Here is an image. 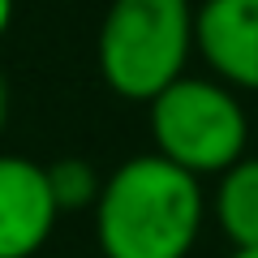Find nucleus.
<instances>
[{
    "label": "nucleus",
    "instance_id": "f257e3e1",
    "mask_svg": "<svg viewBox=\"0 0 258 258\" xmlns=\"http://www.w3.org/2000/svg\"><path fill=\"white\" fill-rule=\"evenodd\" d=\"M203 181L164 155H134L103 176L95 237L103 258H189L203 232Z\"/></svg>",
    "mask_w": 258,
    "mask_h": 258
},
{
    "label": "nucleus",
    "instance_id": "f03ea898",
    "mask_svg": "<svg viewBox=\"0 0 258 258\" xmlns=\"http://www.w3.org/2000/svg\"><path fill=\"white\" fill-rule=\"evenodd\" d=\"M189 0H112L99 22V74L120 99L151 103L185 78L194 52Z\"/></svg>",
    "mask_w": 258,
    "mask_h": 258
},
{
    "label": "nucleus",
    "instance_id": "7ed1b4c3",
    "mask_svg": "<svg viewBox=\"0 0 258 258\" xmlns=\"http://www.w3.org/2000/svg\"><path fill=\"white\" fill-rule=\"evenodd\" d=\"M151 108V142L155 155L172 159L176 168L203 176L228 172L237 159H245L249 120L237 91L220 78H176L168 91H159Z\"/></svg>",
    "mask_w": 258,
    "mask_h": 258
},
{
    "label": "nucleus",
    "instance_id": "20e7f679",
    "mask_svg": "<svg viewBox=\"0 0 258 258\" xmlns=\"http://www.w3.org/2000/svg\"><path fill=\"white\" fill-rule=\"evenodd\" d=\"M56 220L60 203L47 168L26 155H0V258H35Z\"/></svg>",
    "mask_w": 258,
    "mask_h": 258
},
{
    "label": "nucleus",
    "instance_id": "39448f33",
    "mask_svg": "<svg viewBox=\"0 0 258 258\" xmlns=\"http://www.w3.org/2000/svg\"><path fill=\"white\" fill-rule=\"evenodd\" d=\"M194 47L232 91H258V0H203Z\"/></svg>",
    "mask_w": 258,
    "mask_h": 258
},
{
    "label": "nucleus",
    "instance_id": "423d86ee",
    "mask_svg": "<svg viewBox=\"0 0 258 258\" xmlns=\"http://www.w3.org/2000/svg\"><path fill=\"white\" fill-rule=\"evenodd\" d=\"M215 220L232 249L258 245V159H237L215 185Z\"/></svg>",
    "mask_w": 258,
    "mask_h": 258
},
{
    "label": "nucleus",
    "instance_id": "0eeeda50",
    "mask_svg": "<svg viewBox=\"0 0 258 258\" xmlns=\"http://www.w3.org/2000/svg\"><path fill=\"white\" fill-rule=\"evenodd\" d=\"M47 176H52V194H56V203H60V215L95 207V198L103 189V181L95 176V168L86 159H60V164L47 168Z\"/></svg>",
    "mask_w": 258,
    "mask_h": 258
},
{
    "label": "nucleus",
    "instance_id": "6e6552de",
    "mask_svg": "<svg viewBox=\"0 0 258 258\" xmlns=\"http://www.w3.org/2000/svg\"><path fill=\"white\" fill-rule=\"evenodd\" d=\"M9 120V86H5V74H0V129Z\"/></svg>",
    "mask_w": 258,
    "mask_h": 258
},
{
    "label": "nucleus",
    "instance_id": "1a4fd4ad",
    "mask_svg": "<svg viewBox=\"0 0 258 258\" xmlns=\"http://www.w3.org/2000/svg\"><path fill=\"white\" fill-rule=\"evenodd\" d=\"M9 22H13V0H0V39L9 30Z\"/></svg>",
    "mask_w": 258,
    "mask_h": 258
},
{
    "label": "nucleus",
    "instance_id": "9d476101",
    "mask_svg": "<svg viewBox=\"0 0 258 258\" xmlns=\"http://www.w3.org/2000/svg\"><path fill=\"white\" fill-rule=\"evenodd\" d=\"M228 258H258V245H254V249H232Z\"/></svg>",
    "mask_w": 258,
    "mask_h": 258
}]
</instances>
